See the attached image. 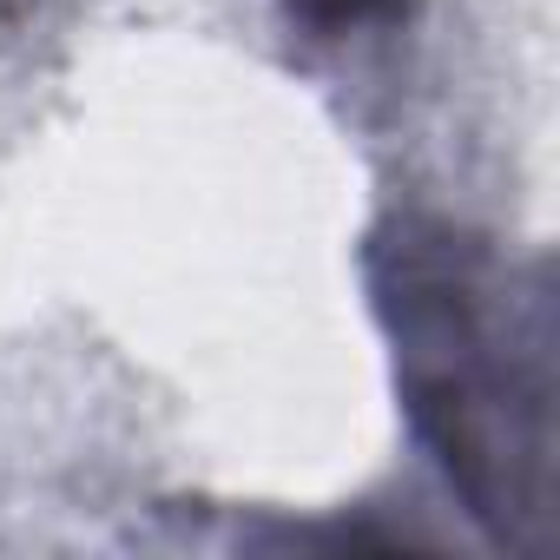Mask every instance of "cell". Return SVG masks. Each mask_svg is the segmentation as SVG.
<instances>
[{
    "label": "cell",
    "mask_w": 560,
    "mask_h": 560,
    "mask_svg": "<svg viewBox=\"0 0 560 560\" xmlns=\"http://www.w3.org/2000/svg\"><path fill=\"white\" fill-rule=\"evenodd\" d=\"M298 8L337 27V21H370V14H396L402 0H298Z\"/></svg>",
    "instance_id": "1"
}]
</instances>
